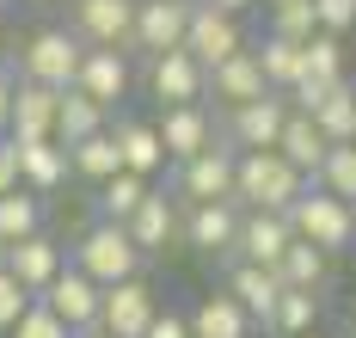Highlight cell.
<instances>
[{"instance_id":"obj_46","label":"cell","mask_w":356,"mask_h":338,"mask_svg":"<svg viewBox=\"0 0 356 338\" xmlns=\"http://www.w3.org/2000/svg\"><path fill=\"white\" fill-rule=\"evenodd\" d=\"M31 6H49V0H31Z\"/></svg>"},{"instance_id":"obj_3","label":"cell","mask_w":356,"mask_h":338,"mask_svg":"<svg viewBox=\"0 0 356 338\" xmlns=\"http://www.w3.org/2000/svg\"><path fill=\"white\" fill-rule=\"evenodd\" d=\"M289 222H295L301 240H314L325 252H344L356 240V203L332 197V191H301V197L289 203Z\"/></svg>"},{"instance_id":"obj_2","label":"cell","mask_w":356,"mask_h":338,"mask_svg":"<svg viewBox=\"0 0 356 338\" xmlns=\"http://www.w3.org/2000/svg\"><path fill=\"white\" fill-rule=\"evenodd\" d=\"M74 259H80V271L86 277H99V283H123V277H136L142 271V246H136V234H129V222H99L80 234V246H74Z\"/></svg>"},{"instance_id":"obj_19","label":"cell","mask_w":356,"mask_h":338,"mask_svg":"<svg viewBox=\"0 0 356 338\" xmlns=\"http://www.w3.org/2000/svg\"><path fill=\"white\" fill-rule=\"evenodd\" d=\"M227 289L246 301L252 320H264V326H270V314H277V301H283L289 283H283V271H277V264H252V259H240V271H234V283H227Z\"/></svg>"},{"instance_id":"obj_9","label":"cell","mask_w":356,"mask_h":338,"mask_svg":"<svg viewBox=\"0 0 356 338\" xmlns=\"http://www.w3.org/2000/svg\"><path fill=\"white\" fill-rule=\"evenodd\" d=\"M147 86H154V99H166V105H197V99H203V86H209V68L178 43V49H160V56H154Z\"/></svg>"},{"instance_id":"obj_38","label":"cell","mask_w":356,"mask_h":338,"mask_svg":"<svg viewBox=\"0 0 356 338\" xmlns=\"http://www.w3.org/2000/svg\"><path fill=\"white\" fill-rule=\"evenodd\" d=\"M25 307H31V289H25V283L0 264V332H13V320H19Z\"/></svg>"},{"instance_id":"obj_17","label":"cell","mask_w":356,"mask_h":338,"mask_svg":"<svg viewBox=\"0 0 356 338\" xmlns=\"http://www.w3.org/2000/svg\"><path fill=\"white\" fill-rule=\"evenodd\" d=\"M283 123H289V99H277V86H270L264 99H252V105L234 111V142L240 148H277Z\"/></svg>"},{"instance_id":"obj_24","label":"cell","mask_w":356,"mask_h":338,"mask_svg":"<svg viewBox=\"0 0 356 338\" xmlns=\"http://www.w3.org/2000/svg\"><path fill=\"white\" fill-rule=\"evenodd\" d=\"M246 326H252V314H246V301L234 296H209L197 314H191V338H246Z\"/></svg>"},{"instance_id":"obj_42","label":"cell","mask_w":356,"mask_h":338,"mask_svg":"<svg viewBox=\"0 0 356 338\" xmlns=\"http://www.w3.org/2000/svg\"><path fill=\"white\" fill-rule=\"evenodd\" d=\"M6 129H13V80L0 74V136H6Z\"/></svg>"},{"instance_id":"obj_36","label":"cell","mask_w":356,"mask_h":338,"mask_svg":"<svg viewBox=\"0 0 356 338\" xmlns=\"http://www.w3.org/2000/svg\"><path fill=\"white\" fill-rule=\"evenodd\" d=\"M13 338H80V332H74V326L49 307V301H31V307L13 320Z\"/></svg>"},{"instance_id":"obj_1","label":"cell","mask_w":356,"mask_h":338,"mask_svg":"<svg viewBox=\"0 0 356 338\" xmlns=\"http://www.w3.org/2000/svg\"><path fill=\"white\" fill-rule=\"evenodd\" d=\"M301 179L307 172L283 148H246L240 166H234V203H246V209H289L301 197Z\"/></svg>"},{"instance_id":"obj_14","label":"cell","mask_w":356,"mask_h":338,"mask_svg":"<svg viewBox=\"0 0 356 338\" xmlns=\"http://www.w3.org/2000/svg\"><path fill=\"white\" fill-rule=\"evenodd\" d=\"M209 92L227 105V111H240V105H252V99H264V92H270V80H264L258 49H240V56H227L221 68H209Z\"/></svg>"},{"instance_id":"obj_23","label":"cell","mask_w":356,"mask_h":338,"mask_svg":"<svg viewBox=\"0 0 356 338\" xmlns=\"http://www.w3.org/2000/svg\"><path fill=\"white\" fill-rule=\"evenodd\" d=\"M129 234H136V246H142V252H166V246H172V234H178V209H172V197L147 191L142 209L129 216Z\"/></svg>"},{"instance_id":"obj_35","label":"cell","mask_w":356,"mask_h":338,"mask_svg":"<svg viewBox=\"0 0 356 338\" xmlns=\"http://www.w3.org/2000/svg\"><path fill=\"white\" fill-rule=\"evenodd\" d=\"M320 185L332 197L356 203V142H332V154H325V166H320Z\"/></svg>"},{"instance_id":"obj_26","label":"cell","mask_w":356,"mask_h":338,"mask_svg":"<svg viewBox=\"0 0 356 338\" xmlns=\"http://www.w3.org/2000/svg\"><path fill=\"white\" fill-rule=\"evenodd\" d=\"M99 129H105V105H99L92 92L68 86V92H62V117H56V142L74 148V142H86V136H99Z\"/></svg>"},{"instance_id":"obj_20","label":"cell","mask_w":356,"mask_h":338,"mask_svg":"<svg viewBox=\"0 0 356 338\" xmlns=\"http://www.w3.org/2000/svg\"><path fill=\"white\" fill-rule=\"evenodd\" d=\"M74 86H80V92H92V99L111 111V105L129 92V62H123V49H86V62H80Z\"/></svg>"},{"instance_id":"obj_16","label":"cell","mask_w":356,"mask_h":338,"mask_svg":"<svg viewBox=\"0 0 356 338\" xmlns=\"http://www.w3.org/2000/svg\"><path fill=\"white\" fill-rule=\"evenodd\" d=\"M160 142H166V160H197L203 148H215V129L209 117H203V105H166V117H160Z\"/></svg>"},{"instance_id":"obj_28","label":"cell","mask_w":356,"mask_h":338,"mask_svg":"<svg viewBox=\"0 0 356 338\" xmlns=\"http://www.w3.org/2000/svg\"><path fill=\"white\" fill-rule=\"evenodd\" d=\"M258 62H264V80L289 92L295 80L307 74V43H295V38H277V31H270V38H264V49H258Z\"/></svg>"},{"instance_id":"obj_27","label":"cell","mask_w":356,"mask_h":338,"mask_svg":"<svg viewBox=\"0 0 356 338\" xmlns=\"http://www.w3.org/2000/svg\"><path fill=\"white\" fill-rule=\"evenodd\" d=\"M325 259H332L325 246H314V240H301V234H295V240H289V252L277 259V271H283L289 289H320V283H325Z\"/></svg>"},{"instance_id":"obj_22","label":"cell","mask_w":356,"mask_h":338,"mask_svg":"<svg viewBox=\"0 0 356 338\" xmlns=\"http://www.w3.org/2000/svg\"><path fill=\"white\" fill-rule=\"evenodd\" d=\"M277 148L301 166V172H320L325 166V154H332V136L320 129V117L314 111H289V123H283V136H277Z\"/></svg>"},{"instance_id":"obj_15","label":"cell","mask_w":356,"mask_h":338,"mask_svg":"<svg viewBox=\"0 0 356 338\" xmlns=\"http://www.w3.org/2000/svg\"><path fill=\"white\" fill-rule=\"evenodd\" d=\"M234 154L227 148H203L197 160H184V179H178V191L191 197V203H221V197H234Z\"/></svg>"},{"instance_id":"obj_43","label":"cell","mask_w":356,"mask_h":338,"mask_svg":"<svg viewBox=\"0 0 356 338\" xmlns=\"http://www.w3.org/2000/svg\"><path fill=\"white\" fill-rule=\"evenodd\" d=\"M215 6H227V13H246V6H258V0H215Z\"/></svg>"},{"instance_id":"obj_37","label":"cell","mask_w":356,"mask_h":338,"mask_svg":"<svg viewBox=\"0 0 356 338\" xmlns=\"http://www.w3.org/2000/svg\"><path fill=\"white\" fill-rule=\"evenodd\" d=\"M307 74L344 80V43H338V31H314L307 38Z\"/></svg>"},{"instance_id":"obj_11","label":"cell","mask_w":356,"mask_h":338,"mask_svg":"<svg viewBox=\"0 0 356 338\" xmlns=\"http://www.w3.org/2000/svg\"><path fill=\"white\" fill-rule=\"evenodd\" d=\"M0 264L31 289V296H43L49 283H56V271H62V246L37 227V234H25V240H13V246H0Z\"/></svg>"},{"instance_id":"obj_13","label":"cell","mask_w":356,"mask_h":338,"mask_svg":"<svg viewBox=\"0 0 356 338\" xmlns=\"http://www.w3.org/2000/svg\"><path fill=\"white\" fill-rule=\"evenodd\" d=\"M62 92L68 86H49V80H19L13 86V136H56V117H62Z\"/></svg>"},{"instance_id":"obj_6","label":"cell","mask_w":356,"mask_h":338,"mask_svg":"<svg viewBox=\"0 0 356 338\" xmlns=\"http://www.w3.org/2000/svg\"><path fill=\"white\" fill-rule=\"evenodd\" d=\"M43 301L68 320L74 332H86V326H99V314H105V283L74 264V271H56V283L43 289Z\"/></svg>"},{"instance_id":"obj_32","label":"cell","mask_w":356,"mask_h":338,"mask_svg":"<svg viewBox=\"0 0 356 338\" xmlns=\"http://www.w3.org/2000/svg\"><path fill=\"white\" fill-rule=\"evenodd\" d=\"M314 320H320V296H314V289H283L277 314H270V326H277L283 338H301V332H314Z\"/></svg>"},{"instance_id":"obj_8","label":"cell","mask_w":356,"mask_h":338,"mask_svg":"<svg viewBox=\"0 0 356 338\" xmlns=\"http://www.w3.org/2000/svg\"><path fill=\"white\" fill-rule=\"evenodd\" d=\"M154 314H160V301L147 289L142 277H123V283H105V314H99V326H111L117 338H142L154 326Z\"/></svg>"},{"instance_id":"obj_31","label":"cell","mask_w":356,"mask_h":338,"mask_svg":"<svg viewBox=\"0 0 356 338\" xmlns=\"http://www.w3.org/2000/svg\"><path fill=\"white\" fill-rule=\"evenodd\" d=\"M314 117H320V129L332 136V142H356V86L338 80L320 105H314Z\"/></svg>"},{"instance_id":"obj_29","label":"cell","mask_w":356,"mask_h":338,"mask_svg":"<svg viewBox=\"0 0 356 338\" xmlns=\"http://www.w3.org/2000/svg\"><path fill=\"white\" fill-rule=\"evenodd\" d=\"M68 160H74V172H86V179H99V185H105L111 172H123V148H117V136H111V129L86 136V142H74Z\"/></svg>"},{"instance_id":"obj_7","label":"cell","mask_w":356,"mask_h":338,"mask_svg":"<svg viewBox=\"0 0 356 338\" xmlns=\"http://www.w3.org/2000/svg\"><path fill=\"white\" fill-rule=\"evenodd\" d=\"M80 62H86V49H80V38H74V31H37V38L25 43V80L74 86Z\"/></svg>"},{"instance_id":"obj_47","label":"cell","mask_w":356,"mask_h":338,"mask_svg":"<svg viewBox=\"0 0 356 338\" xmlns=\"http://www.w3.org/2000/svg\"><path fill=\"white\" fill-rule=\"evenodd\" d=\"M301 338H320V332H301Z\"/></svg>"},{"instance_id":"obj_4","label":"cell","mask_w":356,"mask_h":338,"mask_svg":"<svg viewBox=\"0 0 356 338\" xmlns=\"http://www.w3.org/2000/svg\"><path fill=\"white\" fill-rule=\"evenodd\" d=\"M184 49L203 62V68H221L227 56H240L246 38H240V13L215 6V0H191V31H184Z\"/></svg>"},{"instance_id":"obj_21","label":"cell","mask_w":356,"mask_h":338,"mask_svg":"<svg viewBox=\"0 0 356 338\" xmlns=\"http://www.w3.org/2000/svg\"><path fill=\"white\" fill-rule=\"evenodd\" d=\"M68 166L74 160H68V148H62L56 136H31V142L19 136V179H25L31 191H56L62 179H68Z\"/></svg>"},{"instance_id":"obj_45","label":"cell","mask_w":356,"mask_h":338,"mask_svg":"<svg viewBox=\"0 0 356 338\" xmlns=\"http://www.w3.org/2000/svg\"><path fill=\"white\" fill-rule=\"evenodd\" d=\"M0 56H6V25H0Z\"/></svg>"},{"instance_id":"obj_41","label":"cell","mask_w":356,"mask_h":338,"mask_svg":"<svg viewBox=\"0 0 356 338\" xmlns=\"http://www.w3.org/2000/svg\"><path fill=\"white\" fill-rule=\"evenodd\" d=\"M142 338H191V320H178V314H154V326Z\"/></svg>"},{"instance_id":"obj_30","label":"cell","mask_w":356,"mask_h":338,"mask_svg":"<svg viewBox=\"0 0 356 338\" xmlns=\"http://www.w3.org/2000/svg\"><path fill=\"white\" fill-rule=\"evenodd\" d=\"M43 227V209H37V197L25 185L0 191V246H13V240H25V234H37Z\"/></svg>"},{"instance_id":"obj_40","label":"cell","mask_w":356,"mask_h":338,"mask_svg":"<svg viewBox=\"0 0 356 338\" xmlns=\"http://www.w3.org/2000/svg\"><path fill=\"white\" fill-rule=\"evenodd\" d=\"M13 185H25V179H19V136L6 129L0 136V191H13Z\"/></svg>"},{"instance_id":"obj_34","label":"cell","mask_w":356,"mask_h":338,"mask_svg":"<svg viewBox=\"0 0 356 338\" xmlns=\"http://www.w3.org/2000/svg\"><path fill=\"white\" fill-rule=\"evenodd\" d=\"M270 31H277V38L307 43L314 31H320V13H314V0H270Z\"/></svg>"},{"instance_id":"obj_10","label":"cell","mask_w":356,"mask_h":338,"mask_svg":"<svg viewBox=\"0 0 356 338\" xmlns=\"http://www.w3.org/2000/svg\"><path fill=\"white\" fill-rule=\"evenodd\" d=\"M289 240H295L289 209H246V216H240V240H234V252L252 259V264H277L289 252Z\"/></svg>"},{"instance_id":"obj_12","label":"cell","mask_w":356,"mask_h":338,"mask_svg":"<svg viewBox=\"0 0 356 338\" xmlns=\"http://www.w3.org/2000/svg\"><path fill=\"white\" fill-rule=\"evenodd\" d=\"M191 31V0H136V49L160 56L178 49Z\"/></svg>"},{"instance_id":"obj_48","label":"cell","mask_w":356,"mask_h":338,"mask_svg":"<svg viewBox=\"0 0 356 338\" xmlns=\"http://www.w3.org/2000/svg\"><path fill=\"white\" fill-rule=\"evenodd\" d=\"M350 338H356V320H350Z\"/></svg>"},{"instance_id":"obj_33","label":"cell","mask_w":356,"mask_h":338,"mask_svg":"<svg viewBox=\"0 0 356 338\" xmlns=\"http://www.w3.org/2000/svg\"><path fill=\"white\" fill-rule=\"evenodd\" d=\"M142 197H147V179L123 166V172H111V179H105V197H99V203H105L111 222H129V216L142 209Z\"/></svg>"},{"instance_id":"obj_39","label":"cell","mask_w":356,"mask_h":338,"mask_svg":"<svg viewBox=\"0 0 356 338\" xmlns=\"http://www.w3.org/2000/svg\"><path fill=\"white\" fill-rule=\"evenodd\" d=\"M314 13H320V31H350L356 25V0H314Z\"/></svg>"},{"instance_id":"obj_18","label":"cell","mask_w":356,"mask_h":338,"mask_svg":"<svg viewBox=\"0 0 356 338\" xmlns=\"http://www.w3.org/2000/svg\"><path fill=\"white\" fill-rule=\"evenodd\" d=\"M184 240H191L197 252H234V240H240L234 197H221V203H197L191 222H184Z\"/></svg>"},{"instance_id":"obj_25","label":"cell","mask_w":356,"mask_h":338,"mask_svg":"<svg viewBox=\"0 0 356 338\" xmlns=\"http://www.w3.org/2000/svg\"><path fill=\"white\" fill-rule=\"evenodd\" d=\"M111 136H117V148H123V166H129V172H160V166H166V142H160V123H117V129H111Z\"/></svg>"},{"instance_id":"obj_5","label":"cell","mask_w":356,"mask_h":338,"mask_svg":"<svg viewBox=\"0 0 356 338\" xmlns=\"http://www.w3.org/2000/svg\"><path fill=\"white\" fill-rule=\"evenodd\" d=\"M74 38H86L92 49L136 43V0H74Z\"/></svg>"},{"instance_id":"obj_44","label":"cell","mask_w":356,"mask_h":338,"mask_svg":"<svg viewBox=\"0 0 356 338\" xmlns=\"http://www.w3.org/2000/svg\"><path fill=\"white\" fill-rule=\"evenodd\" d=\"M80 338H117V332H111V326H86Z\"/></svg>"}]
</instances>
